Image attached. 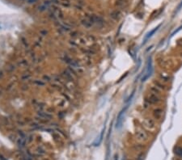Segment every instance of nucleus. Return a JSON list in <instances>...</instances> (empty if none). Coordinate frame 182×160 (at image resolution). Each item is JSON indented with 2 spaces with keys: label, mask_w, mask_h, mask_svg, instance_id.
<instances>
[{
  "label": "nucleus",
  "mask_w": 182,
  "mask_h": 160,
  "mask_svg": "<svg viewBox=\"0 0 182 160\" xmlns=\"http://www.w3.org/2000/svg\"><path fill=\"white\" fill-rule=\"evenodd\" d=\"M36 1H37V0H29V3H32V2H34Z\"/></svg>",
  "instance_id": "nucleus-22"
},
{
  "label": "nucleus",
  "mask_w": 182,
  "mask_h": 160,
  "mask_svg": "<svg viewBox=\"0 0 182 160\" xmlns=\"http://www.w3.org/2000/svg\"><path fill=\"white\" fill-rule=\"evenodd\" d=\"M152 70H153V68H152V62H151V59L150 58L148 61V63H147V67H146V74L145 75L143 76V78H142V82H144V81H146L147 78L150 77L151 73H152Z\"/></svg>",
  "instance_id": "nucleus-3"
},
{
  "label": "nucleus",
  "mask_w": 182,
  "mask_h": 160,
  "mask_svg": "<svg viewBox=\"0 0 182 160\" xmlns=\"http://www.w3.org/2000/svg\"><path fill=\"white\" fill-rule=\"evenodd\" d=\"M82 24L84 27L89 28H91L93 25V22H92V20L91 19V18L88 17V18H87V19H83L82 20Z\"/></svg>",
  "instance_id": "nucleus-8"
},
{
  "label": "nucleus",
  "mask_w": 182,
  "mask_h": 160,
  "mask_svg": "<svg viewBox=\"0 0 182 160\" xmlns=\"http://www.w3.org/2000/svg\"><path fill=\"white\" fill-rule=\"evenodd\" d=\"M143 124L146 128H147L148 129H150V130H152V129L155 128V121H154L153 119H151V118H146L145 121H144V122H143Z\"/></svg>",
  "instance_id": "nucleus-5"
},
{
  "label": "nucleus",
  "mask_w": 182,
  "mask_h": 160,
  "mask_svg": "<svg viewBox=\"0 0 182 160\" xmlns=\"http://www.w3.org/2000/svg\"><path fill=\"white\" fill-rule=\"evenodd\" d=\"M159 75H160V78L163 82H168L170 79V75L166 72H160Z\"/></svg>",
  "instance_id": "nucleus-10"
},
{
  "label": "nucleus",
  "mask_w": 182,
  "mask_h": 160,
  "mask_svg": "<svg viewBox=\"0 0 182 160\" xmlns=\"http://www.w3.org/2000/svg\"><path fill=\"white\" fill-rule=\"evenodd\" d=\"M35 83H37V84L39 85V86H44L45 85L44 82H41V81H39V80H37L36 82H35Z\"/></svg>",
  "instance_id": "nucleus-19"
},
{
  "label": "nucleus",
  "mask_w": 182,
  "mask_h": 160,
  "mask_svg": "<svg viewBox=\"0 0 182 160\" xmlns=\"http://www.w3.org/2000/svg\"><path fill=\"white\" fill-rule=\"evenodd\" d=\"M178 43H179V45H181V46H182V40H179L178 41Z\"/></svg>",
  "instance_id": "nucleus-23"
},
{
  "label": "nucleus",
  "mask_w": 182,
  "mask_h": 160,
  "mask_svg": "<svg viewBox=\"0 0 182 160\" xmlns=\"http://www.w3.org/2000/svg\"><path fill=\"white\" fill-rule=\"evenodd\" d=\"M150 91L152 94H155V95H159L160 94V89L158 88L157 87H155V86H152V87H150Z\"/></svg>",
  "instance_id": "nucleus-12"
},
{
  "label": "nucleus",
  "mask_w": 182,
  "mask_h": 160,
  "mask_svg": "<svg viewBox=\"0 0 182 160\" xmlns=\"http://www.w3.org/2000/svg\"><path fill=\"white\" fill-rule=\"evenodd\" d=\"M121 16V13L120 11H113L110 13V17L114 20H118Z\"/></svg>",
  "instance_id": "nucleus-9"
},
{
  "label": "nucleus",
  "mask_w": 182,
  "mask_h": 160,
  "mask_svg": "<svg viewBox=\"0 0 182 160\" xmlns=\"http://www.w3.org/2000/svg\"><path fill=\"white\" fill-rule=\"evenodd\" d=\"M147 100L148 103L151 104H158L160 101V99L159 97V95L151 93L150 95H148L147 100Z\"/></svg>",
  "instance_id": "nucleus-4"
},
{
  "label": "nucleus",
  "mask_w": 182,
  "mask_h": 160,
  "mask_svg": "<svg viewBox=\"0 0 182 160\" xmlns=\"http://www.w3.org/2000/svg\"><path fill=\"white\" fill-rule=\"evenodd\" d=\"M128 108V105L125 107V108H123L122 110H121L119 114H118L117 116V123H116V127H117V129H119L122 125V123H123V120H124V116H125V113L126 110H127Z\"/></svg>",
  "instance_id": "nucleus-2"
},
{
  "label": "nucleus",
  "mask_w": 182,
  "mask_h": 160,
  "mask_svg": "<svg viewBox=\"0 0 182 160\" xmlns=\"http://www.w3.org/2000/svg\"><path fill=\"white\" fill-rule=\"evenodd\" d=\"M181 7H182V1L181 2V3L178 5V7H177V8H176V13H177V12L180 11V10L181 9Z\"/></svg>",
  "instance_id": "nucleus-20"
},
{
  "label": "nucleus",
  "mask_w": 182,
  "mask_h": 160,
  "mask_svg": "<svg viewBox=\"0 0 182 160\" xmlns=\"http://www.w3.org/2000/svg\"><path fill=\"white\" fill-rule=\"evenodd\" d=\"M135 136H136V139L140 142H144V141H147V139H148L147 133H146L143 129H138V130L136 132Z\"/></svg>",
  "instance_id": "nucleus-1"
},
{
  "label": "nucleus",
  "mask_w": 182,
  "mask_h": 160,
  "mask_svg": "<svg viewBox=\"0 0 182 160\" xmlns=\"http://www.w3.org/2000/svg\"><path fill=\"white\" fill-rule=\"evenodd\" d=\"M114 160H118V156L117 155V154L114 156Z\"/></svg>",
  "instance_id": "nucleus-24"
},
{
  "label": "nucleus",
  "mask_w": 182,
  "mask_h": 160,
  "mask_svg": "<svg viewBox=\"0 0 182 160\" xmlns=\"http://www.w3.org/2000/svg\"><path fill=\"white\" fill-rule=\"evenodd\" d=\"M70 66H72L73 68H79V64L75 61H72L70 63Z\"/></svg>",
  "instance_id": "nucleus-17"
},
{
  "label": "nucleus",
  "mask_w": 182,
  "mask_h": 160,
  "mask_svg": "<svg viewBox=\"0 0 182 160\" xmlns=\"http://www.w3.org/2000/svg\"><path fill=\"white\" fill-rule=\"evenodd\" d=\"M181 29H182V26H180V27L178 28L177 29H176V30H175V31H174V32H172V35H171V37H173V36L175 35L176 33H177L178 32H180Z\"/></svg>",
  "instance_id": "nucleus-18"
},
{
  "label": "nucleus",
  "mask_w": 182,
  "mask_h": 160,
  "mask_svg": "<svg viewBox=\"0 0 182 160\" xmlns=\"http://www.w3.org/2000/svg\"><path fill=\"white\" fill-rule=\"evenodd\" d=\"M174 151H175V154H176V155L182 159V147L176 146L175 149H174Z\"/></svg>",
  "instance_id": "nucleus-14"
},
{
  "label": "nucleus",
  "mask_w": 182,
  "mask_h": 160,
  "mask_svg": "<svg viewBox=\"0 0 182 160\" xmlns=\"http://www.w3.org/2000/svg\"><path fill=\"white\" fill-rule=\"evenodd\" d=\"M153 83H154V84H155V87H157L158 88L161 89V90H165V86L162 84L160 82H159V81H156V80H154Z\"/></svg>",
  "instance_id": "nucleus-15"
},
{
  "label": "nucleus",
  "mask_w": 182,
  "mask_h": 160,
  "mask_svg": "<svg viewBox=\"0 0 182 160\" xmlns=\"http://www.w3.org/2000/svg\"><path fill=\"white\" fill-rule=\"evenodd\" d=\"M128 4V1L127 0H117L116 1V7H125L127 6Z\"/></svg>",
  "instance_id": "nucleus-11"
},
{
  "label": "nucleus",
  "mask_w": 182,
  "mask_h": 160,
  "mask_svg": "<svg viewBox=\"0 0 182 160\" xmlns=\"http://www.w3.org/2000/svg\"><path fill=\"white\" fill-rule=\"evenodd\" d=\"M160 26H161V24H159L157 27H155V28L152 29L151 31H150L147 34H146V35L145 36V37H144V39H143V44H145V43H146V41H147V40L150 39V38H151V37H152V36H153L154 34H155L156 32L158 31V29L160 28Z\"/></svg>",
  "instance_id": "nucleus-6"
},
{
  "label": "nucleus",
  "mask_w": 182,
  "mask_h": 160,
  "mask_svg": "<svg viewBox=\"0 0 182 160\" xmlns=\"http://www.w3.org/2000/svg\"><path fill=\"white\" fill-rule=\"evenodd\" d=\"M39 115L41 116L42 118H46V119H50L52 117L51 115H49V114H47L45 113H43V112H39Z\"/></svg>",
  "instance_id": "nucleus-16"
},
{
  "label": "nucleus",
  "mask_w": 182,
  "mask_h": 160,
  "mask_svg": "<svg viewBox=\"0 0 182 160\" xmlns=\"http://www.w3.org/2000/svg\"><path fill=\"white\" fill-rule=\"evenodd\" d=\"M163 110L161 108H156L153 111V116L154 118L156 119V120H160L162 118V116H163Z\"/></svg>",
  "instance_id": "nucleus-7"
},
{
  "label": "nucleus",
  "mask_w": 182,
  "mask_h": 160,
  "mask_svg": "<svg viewBox=\"0 0 182 160\" xmlns=\"http://www.w3.org/2000/svg\"><path fill=\"white\" fill-rule=\"evenodd\" d=\"M25 141H26L25 137H24V136H21V137H20V138L18 139V141H17V144H18V146H19L23 147V146H24Z\"/></svg>",
  "instance_id": "nucleus-13"
},
{
  "label": "nucleus",
  "mask_w": 182,
  "mask_h": 160,
  "mask_svg": "<svg viewBox=\"0 0 182 160\" xmlns=\"http://www.w3.org/2000/svg\"><path fill=\"white\" fill-rule=\"evenodd\" d=\"M40 33H42L43 35L45 36V35H46V34H47V32H46V31H41V32H40Z\"/></svg>",
  "instance_id": "nucleus-21"
}]
</instances>
